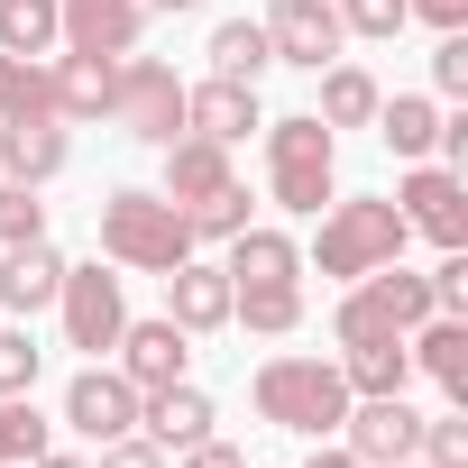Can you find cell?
Returning a JSON list of instances; mask_svg holds the SVG:
<instances>
[{
    "mask_svg": "<svg viewBox=\"0 0 468 468\" xmlns=\"http://www.w3.org/2000/svg\"><path fill=\"white\" fill-rule=\"evenodd\" d=\"M404 10H413V19H431L441 37H450V28H468V0H404Z\"/></svg>",
    "mask_w": 468,
    "mask_h": 468,
    "instance_id": "37",
    "label": "cell"
},
{
    "mask_svg": "<svg viewBox=\"0 0 468 468\" xmlns=\"http://www.w3.org/2000/svg\"><path fill=\"white\" fill-rule=\"evenodd\" d=\"M413 322H431V276H413V267L395 258V267H377V276H358V285L340 294L331 340H340V349H349V340H395V331H413Z\"/></svg>",
    "mask_w": 468,
    "mask_h": 468,
    "instance_id": "6",
    "label": "cell"
},
{
    "mask_svg": "<svg viewBox=\"0 0 468 468\" xmlns=\"http://www.w3.org/2000/svg\"><path fill=\"white\" fill-rule=\"evenodd\" d=\"M111 367H120L138 395H156V386L193 377V331H175L165 313H156V322H120V340H111Z\"/></svg>",
    "mask_w": 468,
    "mask_h": 468,
    "instance_id": "11",
    "label": "cell"
},
{
    "mask_svg": "<svg viewBox=\"0 0 468 468\" xmlns=\"http://www.w3.org/2000/svg\"><path fill=\"white\" fill-rule=\"evenodd\" d=\"M340 377H349V395H404V386H413L404 331H395V340H349V349H340Z\"/></svg>",
    "mask_w": 468,
    "mask_h": 468,
    "instance_id": "24",
    "label": "cell"
},
{
    "mask_svg": "<svg viewBox=\"0 0 468 468\" xmlns=\"http://www.w3.org/2000/svg\"><path fill=\"white\" fill-rule=\"evenodd\" d=\"M120 138H138V147H165V138H184V74L165 65V56H120L111 65V111H101Z\"/></svg>",
    "mask_w": 468,
    "mask_h": 468,
    "instance_id": "5",
    "label": "cell"
},
{
    "mask_svg": "<svg viewBox=\"0 0 468 468\" xmlns=\"http://www.w3.org/2000/svg\"><path fill=\"white\" fill-rule=\"evenodd\" d=\"M404 349H413V377H431L450 404H468V322H459V313L413 322V331H404Z\"/></svg>",
    "mask_w": 468,
    "mask_h": 468,
    "instance_id": "17",
    "label": "cell"
},
{
    "mask_svg": "<svg viewBox=\"0 0 468 468\" xmlns=\"http://www.w3.org/2000/svg\"><path fill=\"white\" fill-rule=\"evenodd\" d=\"M202 56H211V74H229V83H258V74L276 65V47H267V28H258V19H220Z\"/></svg>",
    "mask_w": 468,
    "mask_h": 468,
    "instance_id": "28",
    "label": "cell"
},
{
    "mask_svg": "<svg viewBox=\"0 0 468 468\" xmlns=\"http://www.w3.org/2000/svg\"><path fill=\"white\" fill-rule=\"evenodd\" d=\"M377 101H386V92H377V74H367V65H349V56H331V65H322V101H313V120H322V129H367V120H377Z\"/></svg>",
    "mask_w": 468,
    "mask_h": 468,
    "instance_id": "23",
    "label": "cell"
},
{
    "mask_svg": "<svg viewBox=\"0 0 468 468\" xmlns=\"http://www.w3.org/2000/svg\"><path fill=\"white\" fill-rule=\"evenodd\" d=\"M220 249H229V258H220L229 285H294V276H303V249L285 239V229H258V220L239 229V239H220Z\"/></svg>",
    "mask_w": 468,
    "mask_h": 468,
    "instance_id": "20",
    "label": "cell"
},
{
    "mask_svg": "<svg viewBox=\"0 0 468 468\" xmlns=\"http://www.w3.org/2000/svg\"><path fill=\"white\" fill-rule=\"evenodd\" d=\"M111 65H120V56H56V65H47V83H56V120H65V129L111 111Z\"/></svg>",
    "mask_w": 468,
    "mask_h": 468,
    "instance_id": "22",
    "label": "cell"
},
{
    "mask_svg": "<svg viewBox=\"0 0 468 468\" xmlns=\"http://www.w3.org/2000/svg\"><path fill=\"white\" fill-rule=\"evenodd\" d=\"M395 468H422V459H395Z\"/></svg>",
    "mask_w": 468,
    "mask_h": 468,
    "instance_id": "41",
    "label": "cell"
},
{
    "mask_svg": "<svg viewBox=\"0 0 468 468\" xmlns=\"http://www.w3.org/2000/svg\"><path fill=\"white\" fill-rule=\"evenodd\" d=\"M165 322L175 331H229V276L211 267V258H184V267H165Z\"/></svg>",
    "mask_w": 468,
    "mask_h": 468,
    "instance_id": "16",
    "label": "cell"
},
{
    "mask_svg": "<svg viewBox=\"0 0 468 468\" xmlns=\"http://www.w3.org/2000/svg\"><path fill=\"white\" fill-rule=\"evenodd\" d=\"M56 441V422L37 413V395H0V468H28Z\"/></svg>",
    "mask_w": 468,
    "mask_h": 468,
    "instance_id": "29",
    "label": "cell"
},
{
    "mask_svg": "<svg viewBox=\"0 0 468 468\" xmlns=\"http://www.w3.org/2000/svg\"><path fill=\"white\" fill-rule=\"evenodd\" d=\"M19 239H47V202L37 184H0V249H19Z\"/></svg>",
    "mask_w": 468,
    "mask_h": 468,
    "instance_id": "33",
    "label": "cell"
},
{
    "mask_svg": "<svg viewBox=\"0 0 468 468\" xmlns=\"http://www.w3.org/2000/svg\"><path fill=\"white\" fill-rule=\"evenodd\" d=\"M101 258L111 267H129V276H165V267H184L193 258V220H184V202H165V193H111L101 202Z\"/></svg>",
    "mask_w": 468,
    "mask_h": 468,
    "instance_id": "2",
    "label": "cell"
},
{
    "mask_svg": "<svg viewBox=\"0 0 468 468\" xmlns=\"http://www.w3.org/2000/svg\"><path fill=\"white\" fill-rule=\"evenodd\" d=\"M156 156H165V184H156V193H165V202H184V211H193V202H211V193L229 184V147H211V138H193V129H184V138H165Z\"/></svg>",
    "mask_w": 468,
    "mask_h": 468,
    "instance_id": "21",
    "label": "cell"
},
{
    "mask_svg": "<svg viewBox=\"0 0 468 468\" xmlns=\"http://www.w3.org/2000/svg\"><path fill=\"white\" fill-rule=\"evenodd\" d=\"M65 47V19H56V0H0V56H56Z\"/></svg>",
    "mask_w": 468,
    "mask_h": 468,
    "instance_id": "27",
    "label": "cell"
},
{
    "mask_svg": "<svg viewBox=\"0 0 468 468\" xmlns=\"http://www.w3.org/2000/svg\"><path fill=\"white\" fill-rule=\"evenodd\" d=\"M28 468H92V459H83V450H56V441H47V450H37Z\"/></svg>",
    "mask_w": 468,
    "mask_h": 468,
    "instance_id": "39",
    "label": "cell"
},
{
    "mask_svg": "<svg viewBox=\"0 0 468 468\" xmlns=\"http://www.w3.org/2000/svg\"><path fill=\"white\" fill-rule=\"evenodd\" d=\"M184 220H193V249H202V239H239V229H249V184L229 175V184H220L211 202H193Z\"/></svg>",
    "mask_w": 468,
    "mask_h": 468,
    "instance_id": "31",
    "label": "cell"
},
{
    "mask_svg": "<svg viewBox=\"0 0 468 468\" xmlns=\"http://www.w3.org/2000/svg\"><path fill=\"white\" fill-rule=\"evenodd\" d=\"M431 92H441V101H468V28H450V37L431 47Z\"/></svg>",
    "mask_w": 468,
    "mask_h": 468,
    "instance_id": "35",
    "label": "cell"
},
{
    "mask_svg": "<svg viewBox=\"0 0 468 468\" xmlns=\"http://www.w3.org/2000/svg\"><path fill=\"white\" fill-rule=\"evenodd\" d=\"M184 468H249V459H239V450H229V441L211 431V441H193V450H184Z\"/></svg>",
    "mask_w": 468,
    "mask_h": 468,
    "instance_id": "38",
    "label": "cell"
},
{
    "mask_svg": "<svg viewBox=\"0 0 468 468\" xmlns=\"http://www.w3.org/2000/svg\"><path fill=\"white\" fill-rule=\"evenodd\" d=\"M74 165V138H65V120H47V111H10L0 120V184H56Z\"/></svg>",
    "mask_w": 468,
    "mask_h": 468,
    "instance_id": "12",
    "label": "cell"
},
{
    "mask_svg": "<svg viewBox=\"0 0 468 468\" xmlns=\"http://www.w3.org/2000/svg\"><path fill=\"white\" fill-rule=\"evenodd\" d=\"M56 322H65V349H83V358H111V340H120V322H129V285L92 258V267H65V285H56Z\"/></svg>",
    "mask_w": 468,
    "mask_h": 468,
    "instance_id": "7",
    "label": "cell"
},
{
    "mask_svg": "<svg viewBox=\"0 0 468 468\" xmlns=\"http://www.w3.org/2000/svg\"><path fill=\"white\" fill-rule=\"evenodd\" d=\"M413 459H422V468H468V413H459V404H450V413H422Z\"/></svg>",
    "mask_w": 468,
    "mask_h": 468,
    "instance_id": "32",
    "label": "cell"
},
{
    "mask_svg": "<svg viewBox=\"0 0 468 468\" xmlns=\"http://www.w3.org/2000/svg\"><path fill=\"white\" fill-rule=\"evenodd\" d=\"M395 156H431V138H441V101L431 92H395V101H377V120H367Z\"/></svg>",
    "mask_w": 468,
    "mask_h": 468,
    "instance_id": "26",
    "label": "cell"
},
{
    "mask_svg": "<svg viewBox=\"0 0 468 468\" xmlns=\"http://www.w3.org/2000/svg\"><path fill=\"white\" fill-rule=\"evenodd\" d=\"M184 129H193V138H211V147H239V138H258V129H267V111H258V83H229V74H211V83H184Z\"/></svg>",
    "mask_w": 468,
    "mask_h": 468,
    "instance_id": "14",
    "label": "cell"
},
{
    "mask_svg": "<svg viewBox=\"0 0 468 468\" xmlns=\"http://www.w3.org/2000/svg\"><path fill=\"white\" fill-rule=\"evenodd\" d=\"M395 211H404L413 239H431V249H468V175L413 156V175L395 184Z\"/></svg>",
    "mask_w": 468,
    "mask_h": 468,
    "instance_id": "8",
    "label": "cell"
},
{
    "mask_svg": "<svg viewBox=\"0 0 468 468\" xmlns=\"http://www.w3.org/2000/svg\"><path fill=\"white\" fill-rule=\"evenodd\" d=\"M258 28H267L276 65H303V74H322V65L349 47V28H340V10H331V0H276Z\"/></svg>",
    "mask_w": 468,
    "mask_h": 468,
    "instance_id": "13",
    "label": "cell"
},
{
    "mask_svg": "<svg viewBox=\"0 0 468 468\" xmlns=\"http://www.w3.org/2000/svg\"><path fill=\"white\" fill-rule=\"evenodd\" d=\"M267 138V193L285 202V211H322L331 193H340V138L313 120V111H294V120H267L258 129Z\"/></svg>",
    "mask_w": 468,
    "mask_h": 468,
    "instance_id": "4",
    "label": "cell"
},
{
    "mask_svg": "<svg viewBox=\"0 0 468 468\" xmlns=\"http://www.w3.org/2000/svg\"><path fill=\"white\" fill-rule=\"evenodd\" d=\"M138 431H147L156 450H193V441H211V395H202L193 377H175V386L138 395Z\"/></svg>",
    "mask_w": 468,
    "mask_h": 468,
    "instance_id": "18",
    "label": "cell"
},
{
    "mask_svg": "<svg viewBox=\"0 0 468 468\" xmlns=\"http://www.w3.org/2000/svg\"><path fill=\"white\" fill-rule=\"evenodd\" d=\"M331 10H340V28L349 37H395L413 10H404V0H331Z\"/></svg>",
    "mask_w": 468,
    "mask_h": 468,
    "instance_id": "34",
    "label": "cell"
},
{
    "mask_svg": "<svg viewBox=\"0 0 468 468\" xmlns=\"http://www.w3.org/2000/svg\"><path fill=\"white\" fill-rule=\"evenodd\" d=\"M65 19V56H138L147 0H56Z\"/></svg>",
    "mask_w": 468,
    "mask_h": 468,
    "instance_id": "15",
    "label": "cell"
},
{
    "mask_svg": "<svg viewBox=\"0 0 468 468\" xmlns=\"http://www.w3.org/2000/svg\"><path fill=\"white\" fill-rule=\"evenodd\" d=\"M229 322L258 340H285V331H303V285H229Z\"/></svg>",
    "mask_w": 468,
    "mask_h": 468,
    "instance_id": "25",
    "label": "cell"
},
{
    "mask_svg": "<svg viewBox=\"0 0 468 468\" xmlns=\"http://www.w3.org/2000/svg\"><path fill=\"white\" fill-rule=\"evenodd\" d=\"M358 468H395V459H413V441H422V413L404 404V395H349V413H340V431H331Z\"/></svg>",
    "mask_w": 468,
    "mask_h": 468,
    "instance_id": "9",
    "label": "cell"
},
{
    "mask_svg": "<svg viewBox=\"0 0 468 468\" xmlns=\"http://www.w3.org/2000/svg\"><path fill=\"white\" fill-rule=\"evenodd\" d=\"M56 285H65V258H56L47 239H19V249H0V313L37 322V313L56 303Z\"/></svg>",
    "mask_w": 468,
    "mask_h": 468,
    "instance_id": "19",
    "label": "cell"
},
{
    "mask_svg": "<svg viewBox=\"0 0 468 468\" xmlns=\"http://www.w3.org/2000/svg\"><path fill=\"white\" fill-rule=\"evenodd\" d=\"M313 220H322V229H313V267H322L331 285H358V276L395 267V258H404V239H413L404 211H395V202H377V193H358V202H340V193H331Z\"/></svg>",
    "mask_w": 468,
    "mask_h": 468,
    "instance_id": "1",
    "label": "cell"
},
{
    "mask_svg": "<svg viewBox=\"0 0 468 468\" xmlns=\"http://www.w3.org/2000/svg\"><path fill=\"white\" fill-rule=\"evenodd\" d=\"M249 395H258V413H267L276 431H303V441H331L340 413H349L340 358H267V367L249 377Z\"/></svg>",
    "mask_w": 468,
    "mask_h": 468,
    "instance_id": "3",
    "label": "cell"
},
{
    "mask_svg": "<svg viewBox=\"0 0 468 468\" xmlns=\"http://www.w3.org/2000/svg\"><path fill=\"white\" fill-rule=\"evenodd\" d=\"M65 431H74V441H92V450H101V441H120V431H138V386H129L111 358H92V367L65 386Z\"/></svg>",
    "mask_w": 468,
    "mask_h": 468,
    "instance_id": "10",
    "label": "cell"
},
{
    "mask_svg": "<svg viewBox=\"0 0 468 468\" xmlns=\"http://www.w3.org/2000/svg\"><path fill=\"white\" fill-rule=\"evenodd\" d=\"M147 10H202V0H147Z\"/></svg>",
    "mask_w": 468,
    "mask_h": 468,
    "instance_id": "40",
    "label": "cell"
},
{
    "mask_svg": "<svg viewBox=\"0 0 468 468\" xmlns=\"http://www.w3.org/2000/svg\"><path fill=\"white\" fill-rule=\"evenodd\" d=\"M37 377H47L37 331L28 322H0V395H37Z\"/></svg>",
    "mask_w": 468,
    "mask_h": 468,
    "instance_id": "30",
    "label": "cell"
},
{
    "mask_svg": "<svg viewBox=\"0 0 468 468\" xmlns=\"http://www.w3.org/2000/svg\"><path fill=\"white\" fill-rule=\"evenodd\" d=\"M92 468H165V450L147 441V431H120V441H101V459Z\"/></svg>",
    "mask_w": 468,
    "mask_h": 468,
    "instance_id": "36",
    "label": "cell"
}]
</instances>
